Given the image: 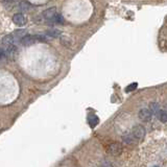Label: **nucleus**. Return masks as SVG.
Listing matches in <instances>:
<instances>
[{"mask_svg":"<svg viewBox=\"0 0 167 167\" xmlns=\"http://www.w3.org/2000/svg\"><path fill=\"white\" fill-rule=\"evenodd\" d=\"M144 136H145V129L143 126L140 124L134 126V129H133V137L141 140V139L144 138Z\"/></svg>","mask_w":167,"mask_h":167,"instance_id":"obj_1","label":"nucleus"},{"mask_svg":"<svg viewBox=\"0 0 167 167\" xmlns=\"http://www.w3.org/2000/svg\"><path fill=\"white\" fill-rule=\"evenodd\" d=\"M109 151H110L111 154H113V156H119V154L122 153V146H121V144H120V143H117V142L110 144Z\"/></svg>","mask_w":167,"mask_h":167,"instance_id":"obj_4","label":"nucleus"},{"mask_svg":"<svg viewBox=\"0 0 167 167\" xmlns=\"http://www.w3.org/2000/svg\"><path fill=\"white\" fill-rule=\"evenodd\" d=\"M5 2H16V1H19V0H3Z\"/></svg>","mask_w":167,"mask_h":167,"instance_id":"obj_17","label":"nucleus"},{"mask_svg":"<svg viewBox=\"0 0 167 167\" xmlns=\"http://www.w3.org/2000/svg\"><path fill=\"white\" fill-rule=\"evenodd\" d=\"M158 118H159L161 122L166 123L167 122V113L163 110H159V112H158Z\"/></svg>","mask_w":167,"mask_h":167,"instance_id":"obj_7","label":"nucleus"},{"mask_svg":"<svg viewBox=\"0 0 167 167\" xmlns=\"http://www.w3.org/2000/svg\"><path fill=\"white\" fill-rule=\"evenodd\" d=\"M7 51L4 50V49L0 48V60H4L5 58H7Z\"/></svg>","mask_w":167,"mask_h":167,"instance_id":"obj_14","label":"nucleus"},{"mask_svg":"<svg viewBox=\"0 0 167 167\" xmlns=\"http://www.w3.org/2000/svg\"><path fill=\"white\" fill-rule=\"evenodd\" d=\"M153 167H159V166H153Z\"/></svg>","mask_w":167,"mask_h":167,"instance_id":"obj_18","label":"nucleus"},{"mask_svg":"<svg viewBox=\"0 0 167 167\" xmlns=\"http://www.w3.org/2000/svg\"><path fill=\"white\" fill-rule=\"evenodd\" d=\"M46 35H47L48 38H57V37H60L61 32L57 29H52V30H48V32L46 33Z\"/></svg>","mask_w":167,"mask_h":167,"instance_id":"obj_10","label":"nucleus"},{"mask_svg":"<svg viewBox=\"0 0 167 167\" xmlns=\"http://www.w3.org/2000/svg\"><path fill=\"white\" fill-rule=\"evenodd\" d=\"M139 118L141 120H143V121H148V120L151 119V116H153V114L148 109H141L139 111Z\"/></svg>","mask_w":167,"mask_h":167,"instance_id":"obj_6","label":"nucleus"},{"mask_svg":"<svg viewBox=\"0 0 167 167\" xmlns=\"http://www.w3.org/2000/svg\"><path fill=\"white\" fill-rule=\"evenodd\" d=\"M138 84L137 83H133L131 84L129 86H128V87L125 88V92H131V91H134L136 88H137Z\"/></svg>","mask_w":167,"mask_h":167,"instance_id":"obj_12","label":"nucleus"},{"mask_svg":"<svg viewBox=\"0 0 167 167\" xmlns=\"http://www.w3.org/2000/svg\"><path fill=\"white\" fill-rule=\"evenodd\" d=\"M25 33H26V30L25 29H17V30H15L14 37L16 39H20L21 40L24 36H26Z\"/></svg>","mask_w":167,"mask_h":167,"instance_id":"obj_9","label":"nucleus"},{"mask_svg":"<svg viewBox=\"0 0 167 167\" xmlns=\"http://www.w3.org/2000/svg\"><path fill=\"white\" fill-rule=\"evenodd\" d=\"M103 167H113L112 165H111L110 163H104V165H103Z\"/></svg>","mask_w":167,"mask_h":167,"instance_id":"obj_16","label":"nucleus"},{"mask_svg":"<svg viewBox=\"0 0 167 167\" xmlns=\"http://www.w3.org/2000/svg\"><path fill=\"white\" fill-rule=\"evenodd\" d=\"M13 22L15 24H17V25L22 26V25H25L26 24L27 19L22 13H18V14H15L13 16Z\"/></svg>","mask_w":167,"mask_h":167,"instance_id":"obj_3","label":"nucleus"},{"mask_svg":"<svg viewBox=\"0 0 167 167\" xmlns=\"http://www.w3.org/2000/svg\"><path fill=\"white\" fill-rule=\"evenodd\" d=\"M50 22L53 23V24H63L65 22V20H64V17L62 16L61 14H58L57 16H55L53 19L50 21Z\"/></svg>","mask_w":167,"mask_h":167,"instance_id":"obj_8","label":"nucleus"},{"mask_svg":"<svg viewBox=\"0 0 167 167\" xmlns=\"http://www.w3.org/2000/svg\"><path fill=\"white\" fill-rule=\"evenodd\" d=\"M58 14V12L57 10V8H48V10H46L43 12V17H44V19H46L47 21H50L53 19V18L57 16V15Z\"/></svg>","mask_w":167,"mask_h":167,"instance_id":"obj_2","label":"nucleus"},{"mask_svg":"<svg viewBox=\"0 0 167 167\" xmlns=\"http://www.w3.org/2000/svg\"><path fill=\"white\" fill-rule=\"evenodd\" d=\"M20 8L21 10H25V11H27L28 8H30V5L28 4V3H26V2H22V3L20 4Z\"/></svg>","mask_w":167,"mask_h":167,"instance_id":"obj_15","label":"nucleus"},{"mask_svg":"<svg viewBox=\"0 0 167 167\" xmlns=\"http://www.w3.org/2000/svg\"><path fill=\"white\" fill-rule=\"evenodd\" d=\"M150 112L151 114L154 113V112H159V107H158V104L157 103H153V104H150Z\"/></svg>","mask_w":167,"mask_h":167,"instance_id":"obj_13","label":"nucleus"},{"mask_svg":"<svg viewBox=\"0 0 167 167\" xmlns=\"http://www.w3.org/2000/svg\"><path fill=\"white\" fill-rule=\"evenodd\" d=\"M14 42H15V38H14L13 35H7V36H4L3 38H2V41H1L2 45L4 46L5 49L12 47V46L14 45Z\"/></svg>","mask_w":167,"mask_h":167,"instance_id":"obj_5","label":"nucleus"},{"mask_svg":"<svg viewBox=\"0 0 167 167\" xmlns=\"http://www.w3.org/2000/svg\"><path fill=\"white\" fill-rule=\"evenodd\" d=\"M89 123H90V125L92 126V128H94V126L98 123V118L95 115L90 116V119H89Z\"/></svg>","mask_w":167,"mask_h":167,"instance_id":"obj_11","label":"nucleus"}]
</instances>
